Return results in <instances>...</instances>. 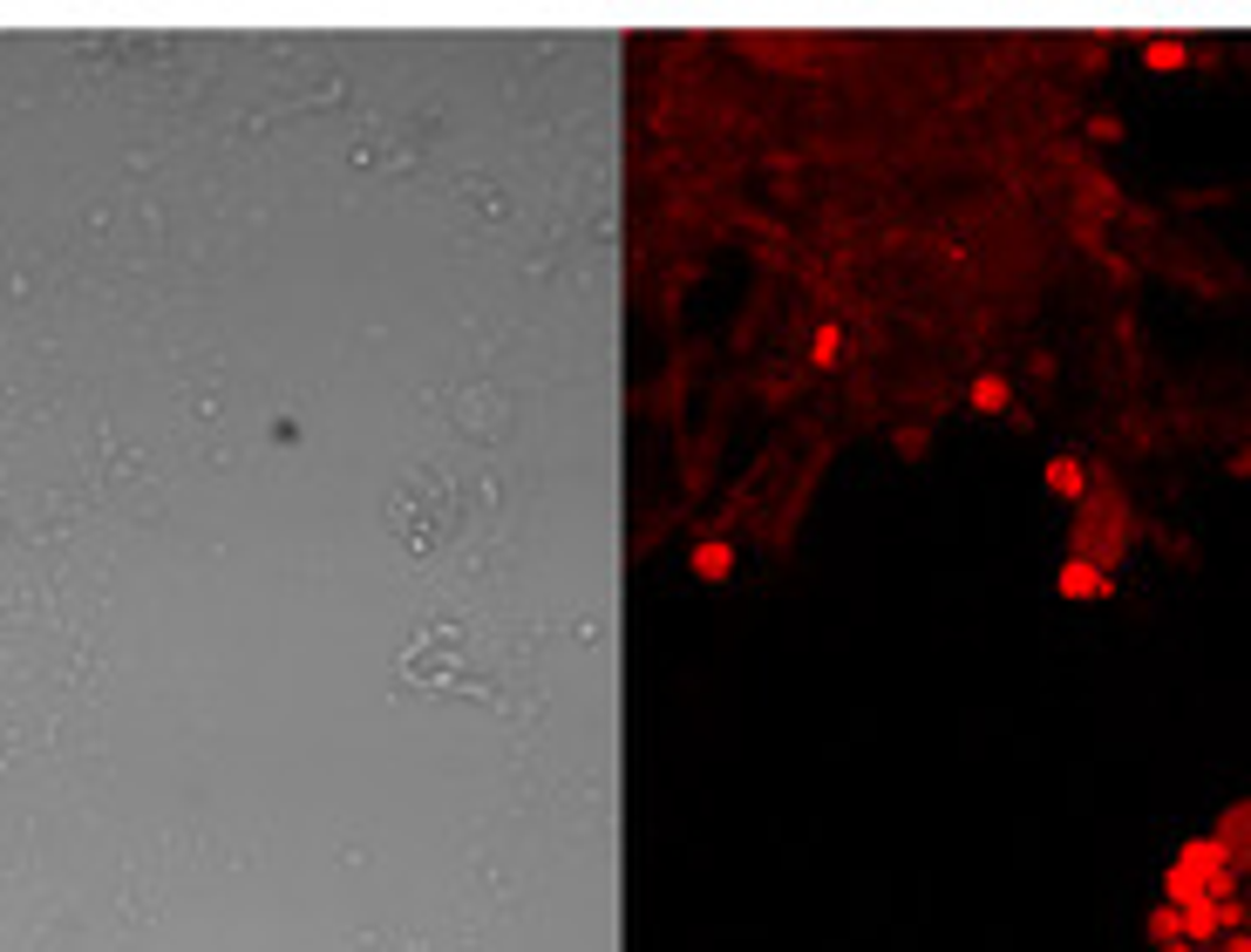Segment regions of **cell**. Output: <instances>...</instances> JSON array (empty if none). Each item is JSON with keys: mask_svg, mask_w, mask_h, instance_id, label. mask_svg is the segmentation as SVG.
<instances>
[{"mask_svg": "<svg viewBox=\"0 0 1251 952\" xmlns=\"http://www.w3.org/2000/svg\"><path fill=\"white\" fill-rule=\"evenodd\" d=\"M1055 592H1061V599H1109V592H1115V572H1102L1096 559H1068V565L1055 572Z\"/></svg>", "mask_w": 1251, "mask_h": 952, "instance_id": "6da1fadb", "label": "cell"}, {"mask_svg": "<svg viewBox=\"0 0 1251 952\" xmlns=\"http://www.w3.org/2000/svg\"><path fill=\"white\" fill-rule=\"evenodd\" d=\"M1156 952H1197V945H1190V939H1169V945H1156Z\"/></svg>", "mask_w": 1251, "mask_h": 952, "instance_id": "8fae6325", "label": "cell"}, {"mask_svg": "<svg viewBox=\"0 0 1251 952\" xmlns=\"http://www.w3.org/2000/svg\"><path fill=\"white\" fill-rule=\"evenodd\" d=\"M810 361H817V368H837V361H843V327H817Z\"/></svg>", "mask_w": 1251, "mask_h": 952, "instance_id": "52a82bcc", "label": "cell"}, {"mask_svg": "<svg viewBox=\"0 0 1251 952\" xmlns=\"http://www.w3.org/2000/svg\"><path fill=\"white\" fill-rule=\"evenodd\" d=\"M966 402H973L980 415H1006V409H1014V381H1006V375H980Z\"/></svg>", "mask_w": 1251, "mask_h": 952, "instance_id": "277c9868", "label": "cell"}, {"mask_svg": "<svg viewBox=\"0 0 1251 952\" xmlns=\"http://www.w3.org/2000/svg\"><path fill=\"white\" fill-rule=\"evenodd\" d=\"M1143 62H1150V68H1184L1190 48H1184V42H1143Z\"/></svg>", "mask_w": 1251, "mask_h": 952, "instance_id": "ba28073f", "label": "cell"}, {"mask_svg": "<svg viewBox=\"0 0 1251 952\" xmlns=\"http://www.w3.org/2000/svg\"><path fill=\"white\" fill-rule=\"evenodd\" d=\"M1143 932H1150V945H1169V939H1184V919H1177V905H1156L1150 919H1143Z\"/></svg>", "mask_w": 1251, "mask_h": 952, "instance_id": "8992f818", "label": "cell"}, {"mask_svg": "<svg viewBox=\"0 0 1251 952\" xmlns=\"http://www.w3.org/2000/svg\"><path fill=\"white\" fill-rule=\"evenodd\" d=\"M898 456H925V429H898Z\"/></svg>", "mask_w": 1251, "mask_h": 952, "instance_id": "30bf717a", "label": "cell"}, {"mask_svg": "<svg viewBox=\"0 0 1251 952\" xmlns=\"http://www.w3.org/2000/svg\"><path fill=\"white\" fill-rule=\"evenodd\" d=\"M1088 137H1096V143H1115V137H1122V116H1096V123H1088Z\"/></svg>", "mask_w": 1251, "mask_h": 952, "instance_id": "9c48e42d", "label": "cell"}, {"mask_svg": "<svg viewBox=\"0 0 1251 952\" xmlns=\"http://www.w3.org/2000/svg\"><path fill=\"white\" fill-rule=\"evenodd\" d=\"M729 572H735V544H729V538H708V544H694V578L721 585Z\"/></svg>", "mask_w": 1251, "mask_h": 952, "instance_id": "3957f363", "label": "cell"}, {"mask_svg": "<svg viewBox=\"0 0 1251 952\" xmlns=\"http://www.w3.org/2000/svg\"><path fill=\"white\" fill-rule=\"evenodd\" d=\"M1040 484L1055 490V497H1081V490H1088V469H1081V456H1055V463L1040 469Z\"/></svg>", "mask_w": 1251, "mask_h": 952, "instance_id": "5b68a950", "label": "cell"}, {"mask_svg": "<svg viewBox=\"0 0 1251 952\" xmlns=\"http://www.w3.org/2000/svg\"><path fill=\"white\" fill-rule=\"evenodd\" d=\"M1225 864H1231V844H1225V837H1190V844L1177 851V870H1184V878H1197V885L1218 878Z\"/></svg>", "mask_w": 1251, "mask_h": 952, "instance_id": "7a4b0ae2", "label": "cell"}]
</instances>
